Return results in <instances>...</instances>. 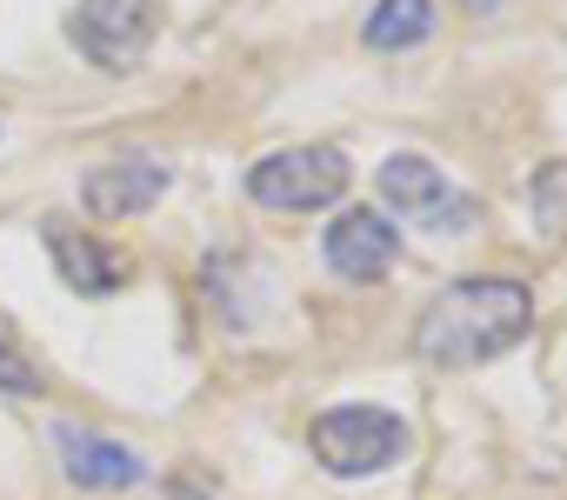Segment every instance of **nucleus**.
<instances>
[{
    "mask_svg": "<svg viewBox=\"0 0 567 500\" xmlns=\"http://www.w3.org/2000/svg\"><path fill=\"white\" fill-rule=\"evenodd\" d=\"M54 440H61V467H68L74 487H107V493H114V487H141V480H147L141 454H127L121 440H101V434H87V427H74V420H61Z\"/></svg>",
    "mask_w": 567,
    "mask_h": 500,
    "instance_id": "nucleus-9",
    "label": "nucleus"
},
{
    "mask_svg": "<svg viewBox=\"0 0 567 500\" xmlns=\"http://www.w3.org/2000/svg\"><path fill=\"white\" fill-rule=\"evenodd\" d=\"M348 174L354 167L341 147H280L247 167V194L280 213H308V207H334L348 194Z\"/></svg>",
    "mask_w": 567,
    "mask_h": 500,
    "instance_id": "nucleus-3",
    "label": "nucleus"
},
{
    "mask_svg": "<svg viewBox=\"0 0 567 500\" xmlns=\"http://www.w3.org/2000/svg\"><path fill=\"white\" fill-rule=\"evenodd\" d=\"M161 194H167V160H154V154L101 160V167H87V180H81V200H87V213H101V220L147 213Z\"/></svg>",
    "mask_w": 567,
    "mask_h": 500,
    "instance_id": "nucleus-7",
    "label": "nucleus"
},
{
    "mask_svg": "<svg viewBox=\"0 0 567 500\" xmlns=\"http://www.w3.org/2000/svg\"><path fill=\"white\" fill-rule=\"evenodd\" d=\"M534 327V294L520 281H454L414 327L421 361L434 367H474L527 341Z\"/></svg>",
    "mask_w": 567,
    "mask_h": 500,
    "instance_id": "nucleus-1",
    "label": "nucleus"
},
{
    "mask_svg": "<svg viewBox=\"0 0 567 500\" xmlns=\"http://www.w3.org/2000/svg\"><path fill=\"white\" fill-rule=\"evenodd\" d=\"M48 247H54V268H61V281H68L74 294H114V288H127V274H134L121 247H107L101 233H81V227H68V220L48 227Z\"/></svg>",
    "mask_w": 567,
    "mask_h": 500,
    "instance_id": "nucleus-8",
    "label": "nucleus"
},
{
    "mask_svg": "<svg viewBox=\"0 0 567 500\" xmlns=\"http://www.w3.org/2000/svg\"><path fill=\"white\" fill-rule=\"evenodd\" d=\"M328 268L341 274V281H354V288H368V281H388L394 274V261H401V233L388 227V213H374V207H354V213H341L334 227H328Z\"/></svg>",
    "mask_w": 567,
    "mask_h": 500,
    "instance_id": "nucleus-6",
    "label": "nucleus"
},
{
    "mask_svg": "<svg viewBox=\"0 0 567 500\" xmlns=\"http://www.w3.org/2000/svg\"><path fill=\"white\" fill-rule=\"evenodd\" d=\"M427 34H434V0H381L368 14V48H381V54L421 48Z\"/></svg>",
    "mask_w": 567,
    "mask_h": 500,
    "instance_id": "nucleus-10",
    "label": "nucleus"
},
{
    "mask_svg": "<svg viewBox=\"0 0 567 500\" xmlns=\"http://www.w3.org/2000/svg\"><path fill=\"white\" fill-rule=\"evenodd\" d=\"M534 227L547 233V240H567V160H547L540 174H534Z\"/></svg>",
    "mask_w": 567,
    "mask_h": 500,
    "instance_id": "nucleus-11",
    "label": "nucleus"
},
{
    "mask_svg": "<svg viewBox=\"0 0 567 500\" xmlns=\"http://www.w3.org/2000/svg\"><path fill=\"white\" fill-rule=\"evenodd\" d=\"M167 500H200V493H187V487H167Z\"/></svg>",
    "mask_w": 567,
    "mask_h": 500,
    "instance_id": "nucleus-13",
    "label": "nucleus"
},
{
    "mask_svg": "<svg viewBox=\"0 0 567 500\" xmlns=\"http://www.w3.org/2000/svg\"><path fill=\"white\" fill-rule=\"evenodd\" d=\"M381 200H388L401 220H414L421 233H461V227H474V200H467L427 154H394V160L381 167Z\"/></svg>",
    "mask_w": 567,
    "mask_h": 500,
    "instance_id": "nucleus-5",
    "label": "nucleus"
},
{
    "mask_svg": "<svg viewBox=\"0 0 567 500\" xmlns=\"http://www.w3.org/2000/svg\"><path fill=\"white\" fill-rule=\"evenodd\" d=\"M467 8H474V0H467ZM481 8H494V0H481Z\"/></svg>",
    "mask_w": 567,
    "mask_h": 500,
    "instance_id": "nucleus-14",
    "label": "nucleus"
},
{
    "mask_svg": "<svg viewBox=\"0 0 567 500\" xmlns=\"http://www.w3.org/2000/svg\"><path fill=\"white\" fill-rule=\"evenodd\" d=\"M68 34L87 61H101L107 74H127L154 54L161 14H154V0H74Z\"/></svg>",
    "mask_w": 567,
    "mask_h": 500,
    "instance_id": "nucleus-4",
    "label": "nucleus"
},
{
    "mask_svg": "<svg viewBox=\"0 0 567 500\" xmlns=\"http://www.w3.org/2000/svg\"><path fill=\"white\" fill-rule=\"evenodd\" d=\"M0 387H14V394H34V387H41V374H34L8 341H0Z\"/></svg>",
    "mask_w": 567,
    "mask_h": 500,
    "instance_id": "nucleus-12",
    "label": "nucleus"
},
{
    "mask_svg": "<svg viewBox=\"0 0 567 500\" xmlns=\"http://www.w3.org/2000/svg\"><path fill=\"white\" fill-rule=\"evenodd\" d=\"M308 440H315V460H321L328 473H341V480H354V473H381V467H394V460L408 454V427H401V414L368 407V400L328 407V414L315 420Z\"/></svg>",
    "mask_w": 567,
    "mask_h": 500,
    "instance_id": "nucleus-2",
    "label": "nucleus"
}]
</instances>
